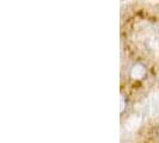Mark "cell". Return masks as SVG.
<instances>
[{"label":"cell","instance_id":"cell-1","mask_svg":"<svg viewBox=\"0 0 159 143\" xmlns=\"http://www.w3.org/2000/svg\"><path fill=\"white\" fill-rule=\"evenodd\" d=\"M141 42L150 53L159 55V36L157 33H154L152 30H145L141 35Z\"/></svg>","mask_w":159,"mask_h":143},{"label":"cell","instance_id":"cell-2","mask_svg":"<svg viewBox=\"0 0 159 143\" xmlns=\"http://www.w3.org/2000/svg\"><path fill=\"white\" fill-rule=\"evenodd\" d=\"M148 106H150L151 116L159 115V91H156V92H153L151 94L150 102H148Z\"/></svg>","mask_w":159,"mask_h":143},{"label":"cell","instance_id":"cell-3","mask_svg":"<svg viewBox=\"0 0 159 143\" xmlns=\"http://www.w3.org/2000/svg\"><path fill=\"white\" fill-rule=\"evenodd\" d=\"M146 74V68L143 67V64L136 63L134 64L132 68H130V76L135 80H140L143 79Z\"/></svg>","mask_w":159,"mask_h":143},{"label":"cell","instance_id":"cell-4","mask_svg":"<svg viewBox=\"0 0 159 143\" xmlns=\"http://www.w3.org/2000/svg\"><path fill=\"white\" fill-rule=\"evenodd\" d=\"M140 122H141V118H140L139 116H132V117L127 120V123H126L127 130H129V131L135 130L136 128L140 125Z\"/></svg>","mask_w":159,"mask_h":143},{"label":"cell","instance_id":"cell-5","mask_svg":"<svg viewBox=\"0 0 159 143\" xmlns=\"http://www.w3.org/2000/svg\"><path fill=\"white\" fill-rule=\"evenodd\" d=\"M146 1H148V2H158L159 0H146Z\"/></svg>","mask_w":159,"mask_h":143},{"label":"cell","instance_id":"cell-6","mask_svg":"<svg viewBox=\"0 0 159 143\" xmlns=\"http://www.w3.org/2000/svg\"><path fill=\"white\" fill-rule=\"evenodd\" d=\"M158 79H159V74H158Z\"/></svg>","mask_w":159,"mask_h":143}]
</instances>
